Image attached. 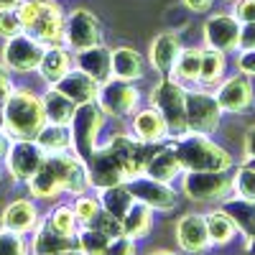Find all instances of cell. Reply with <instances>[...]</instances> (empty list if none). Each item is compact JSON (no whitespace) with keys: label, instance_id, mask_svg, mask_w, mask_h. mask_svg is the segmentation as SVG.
<instances>
[{"label":"cell","instance_id":"8","mask_svg":"<svg viewBox=\"0 0 255 255\" xmlns=\"http://www.w3.org/2000/svg\"><path fill=\"white\" fill-rule=\"evenodd\" d=\"M138 102H140V92L133 87L130 82L125 79H110L100 84V92H97V105L102 108L105 115H113V118H125V115H133L138 110Z\"/></svg>","mask_w":255,"mask_h":255},{"label":"cell","instance_id":"39","mask_svg":"<svg viewBox=\"0 0 255 255\" xmlns=\"http://www.w3.org/2000/svg\"><path fill=\"white\" fill-rule=\"evenodd\" d=\"M0 255H26V240L20 232L3 227L0 230Z\"/></svg>","mask_w":255,"mask_h":255},{"label":"cell","instance_id":"48","mask_svg":"<svg viewBox=\"0 0 255 255\" xmlns=\"http://www.w3.org/2000/svg\"><path fill=\"white\" fill-rule=\"evenodd\" d=\"M186 3V8L189 10H194V13H204V10H209L212 8V3H215V0H184Z\"/></svg>","mask_w":255,"mask_h":255},{"label":"cell","instance_id":"34","mask_svg":"<svg viewBox=\"0 0 255 255\" xmlns=\"http://www.w3.org/2000/svg\"><path fill=\"white\" fill-rule=\"evenodd\" d=\"M225 74V54L217 49H204L202 51V72H199V82L202 84H215L220 82Z\"/></svg>","mask_w":255,"mask_h":255},{"label":"cell","instance_id":"29","mask_svg":"<svg viewBox=\"0 0 255 255\" xmlns=\"http://www.w3.org/2000/svg\"><path fill=\"white\" fill-rule=\"evenodd\" d=\"M151 227H153V209L143 202H135L130 207V212L123 217V232H125V238H130V240L145 238L148 232H151Z\"/></svg>","mask_w":255,"mask_h":255},{"label":"cell","instance_id":"51","mask_svg":"<svg viewBox=\"0 0 255 255\" xmlns=\"http://www.w3.org/2000/svg\"><path fill=\"white\" fill-rule=\"evenodd\" d=\"M245 248H248V255H255V232L245 240Z\"/></svg>","mask_w":255,"mask_h":255},{"label":"cell","instance_id":"13","mask_svg":"<svg viewBox=\"0 0 255 255\" xmlns=\"http://www.w3.org/2000/svg\"><path fill=\"white\" fill-rule=\"evenodd\" d=\"M128 184V189L133 191V197H135V202H143V204H148L151 209H158V212H171L174 207H176V202H179V194L168 186V184H163V181H156V179H151V176H135V179H130V181H125Z\"/></svg>","mask_w":255,"mask_h":255},{"label":"cell","instance_id":"6","mask_svg":"<svg viewBox=\"0 0 255 255\" xmlns=\"http://www.w3.org/2000/svg\"><path fill=\"white\" fill-rule=\"evenodd\" d=\"M181 186L194 202H222L232 194V176L227 171H186Z\"/></svg>","mask_w":255,"mask_h":255},{"label":"cell","instance_id":"16","mask_svg":"<svg viewBox=\"0 0 255 255\" xmlns=\"http://www.w3.org/2000/svg\"><path fill=\"white\" fill-rule=\"evenodd\" d=\"M176 240H179V248L186 250V253H204V250H209L212 240H209V232H207L204 215H194V212L184 215L179 220V225H176Z\"/></svg>","mask_w":255,"mask_h":255},{"label":"cell","instance_id":"2","mask_svg":"<svg viewBox=\"0 0 255 255\" xmlns=\"http://www.w3.org/2000/svg\"><path fill=\"white\" fill-rule=\"evenodd\" d=\"M174 153L184 171H230L232 156L204 133H186L174 138Z\"/></svg>","mask_w":255,"mask_h":255},{"label":"cell","instance_id":"10","mask_svg":"<svg viewBox=\"0 0 255 255\" xmlns=\"http://www.w3.org/2000/svg\"><path fill=\"white\" fill-rule=\"evenodd\" d=\"M44 51H46V46L41 41H36L28 33H18V36L8 38V44L3 49V64L10 72H18V74L33 72V69H38Z\"/></svg>","mask_w":255,"mask_h":255},{"label":"cell","instance_id":"21","mask_svg":"<svg viewBox=\"0 0 255 255\" xmlns=\"http://www.w3.org/2000/svg\"><path fill=\"white\" fill-rule=\"evenodd\" d=\"M54 87L59 92H64L74 105H84V102H95L97 100V92H100V84L87 77L82 69H72L67 77H64L61 82H56Z\"/></svg>","mask_w":255,"mask_h":255},{"label":"cell","instance_id":"45","mask_svg":"<svg viewBox=\"0 0 255 255\" xmlns=\"http://www.w3.org/2000/svg\"><path fill=\"white\" fill-rule=\"evenodd\" d=\"M10 69L5 67L3 61H0V102H3L10 92H13V87H10V74H8Z\"/></svg>","mask_w":255,"mask_h":255},{"label":"cell","instance_id":"23","mask_svg":"<svg viewBox=\"0 0 255 255\" xmlns=\"http://www.w3.org/2000/svg\"><path fill=\"white\" fill-rule=\"evenodd\" d=\"M3 227H8V230H15V232H31L33 227H36V222H38V212H36V207L28 202V199H15V202H10L8 207H5V212H3Z\"/></svg>","mask_w":255,"mask_h":255},{"label":"cell","instance_id":"38","mask_svg":"<svg viewBox=\"0 0 255 255\" xmlns=\"http://www.w3.org/2000/svg\"><path fill=\"white\" fill-rule=\"evenodd\" d=\"M87 227H95V230L105 232V235H108L110 240H113V238L125 235V232H123V220H118L115 215H110V212H105V209H100V212H97L95 220H92Z\"/></svg>","mask_w":255,"mask_h":255},{"label":"cell","instance_id":"44","mask_svg":"<svg viewBox=\"0 0 255 255\" xmlns=\"http://www.w3.org/2000/svg\"><path fill=\"white\" fill-rule=\"evenodd\" d=\"M232 15H235L240 23H255V0H238Z\"/></svg>","mask_w":255,"mask_h":255},{"label":"cell","instance_id":"1","mask_svg":"<svg viewBox=\"0 0 255 255\" xmlns=\"http://www.w3.org/2000/svg\"><path fill=\"white\" fill-rule=\"evenodd\" d=\"M46 125L44 100L28 90H13L3 100V128L13 140H36Z\"/></svg>","mask_w":255,"mask_h":255},{"label":"cell","instance_id":"41","mask_svg":"<svg viewBox=\"0 0 255 255\" xmlns=\"http://www.w3.org/2000/svg\"><path fill=\"white\" fill-rule=\"evenodd\" d=\"M18 33H23V23H20L18 8L15 10H0V36H3V38H13Z\"/></svg>","mask_w":255,"mask_h":255},{"label":"cell","instance_id":"15","mask_svg":"<svg viewBox=\"0 0 255 255\" xmlns=\"http://www.w3.org/2000/svg\"><path fill=\"white\" fill-rule=\"evenodd\" d=\"M217 102H220V108L222 113H248L253 108V102H255V92H253V82L250 77L245 74H235V77H227L222 84H220V90L215 92Z\"/></svg>","mask_w":255,"mask_h":255},{"label":"cell","instance_id":"18","mask_svg":"<svg viewBox=\"0 0 255 255\" xmlns=\"http://www.w3.org/2000/svg\"><path fill=\"white\" fill-rule=\"evenodd\" d=\"M181 51L184 49H181V41H179L176 33H158L151 41V51H148V56H151V67L158 74H163V77H171Z\"/></svg>","mask_w":255,"mask_h":255},{"label":"cell","instance_id":"19","mask_svg":"<svg viewBox=\"0 0 255 255\" xmlns=\"http://www.w3.org/2000/svg\"><path fill=\"white\" fill-rule=\"evenodd\" d=\"M133 135L140 143L156 145L168 135V125L163 120V115L156 108H145V110H135L133 113Z\"/></svg>","mask_w":255,"mask_h":255},{"label":"cell","instance_id":"56","mask_svg":"<svg viewBox=\"0 0 255 255\" xmlns=\"http://www.w3.org/2000/svg\"><path fill=\"white\" fill-rule=\"evenodd\" d=\"M0 230H3V220H0Z\"/></svg>","mask_w":255,"mask_h":255},{"label":"cell","instance_id":"52","mask_svg":"<svg viewBox=\"0 0 255 255\" xmlns=\"http://www.w3.org/2000/svg\"><path fill=\"white\" fill-rule=\"evenodd\" d=\"M54 255H84V253L77 248V250H64V253H54Z\"/></svg>","mask_w":255,"mask_h":255},{"label":"cell","instance_id":"17","mask_svg":"<svg viewBox=\"0 0 255 255\" xmlns=\"http://www.w3.org/2000/svg\"><path fill=\"white\" fill-rule=\"evenodd\" d=\"M77 69H82L87 77H92L97 84L110 82L113 79V51L105 44L77 51Z\"/></svg>","mask_w":255,"mask_h":255},{"label":"cell","instance_id":"22","mask_svg":"<svg viewBox=\"0 0 255 255\" xmlns=\"http://www.w3.org/2000/svg\"><path fill=\"white\" fill-rule=\"evenodd\" d=\"M72 72V56L67 49L61 46H46L44 56H41V64H38V74L44 82H49L51 87L56 82H61Z\"/></svg>","mask_w":255,"mask_h":255},{"label":"cell","instance_id":"9","mask_svg":"<svg viewBox=\"0 0 255 255\" xmlns=\"http://www.w3.org/2000/svg\"><path fill=\"white\" fill-rule=\"evenodd\" d=\"M222 120V108L215 95L209 92H189L186 90V123L189 133H215Z\"/></svg>","mask_w":255,"mask_h":255},{"label":"cell","instance_id":"3","mask_svg":"<svg viewBox=\"0 0 255 255\" xmlns=\"http://www.w3.org/2000/svg\"><path fill=\"white\" fill-rule=\"evenodd\" d=\"M18 15L23 23V33L33 36L44 46H61L64 44V18L59 3L54 0H23L18 5Z\"/></svg>","mask_w":255,"mask_h":255},{"label":"cell","instance_id":"37","mask_svg":"<svg viewBox=\"0 0 255 255\" xmlns=\"http://www.w3.org/2000/svg\"><path fill=\"white\" fill-rule=\"evenodd\" d=\"M232 191L243 199H250L255 202V166L250 163H243L235 176H232Z\"/></svg>","mask_w":255,"mask_h":255},{"label":"cell","instance_id":"53","mask_svg":"<svg viewBox=\"0 0 255 255\" xmlns=\"http://www.w3.org/2000/svg\"><path fill=\"white\" fill-rule=\"evenodd\" d=\"M151 255H176V253H171V250H156V253H151Z\"/></svg>","mask_w":255,"mask_h":255},{"label":"cell","instance_id":"11","mask_svg":"<svg viewBox=\"0 0 255 255\" xmlns=\"http://www.w3.org/2000/svg\"><path fill=\"white\" fill-rule=\"evenodd\" d=\"M240 33H243V23L232 13H215L204 23L207 49H217L222 54L240 49Z\"/></svg>","mask_w":255,"mask_h":255},{"label":"cell","instance_id":"35","mask_svg":"<svg viewBox=\"0 0 255 255\" xmlns=\"http://www.w3.org/2000/svg\"><path fill=\"white\" fill-rule=\"evenodd\" d=\"M77 243H79V250L84 255H102L105 248L110 245V238L95 227H84L77 232Z\"/></svg>","mask_w":255,"mask_h":255},{"label":"cell","instance_id":"42","mask_svg":"<svg viewBox=\"0 0 255 255\" xmlns=\"http://www.w3.org/2000/svg\"><path fill=\"white\" fill-rule=\"evenodd\" d=\"M102 255H135V240L125 238V235L113 238V240H110V245L105 248V253H102Z\"/></svg>","mask_w":255,"mask_h":255},{"label":"cell","instance_id":"33","mask_svg":"<svg viewBox=\"0 0 255 255\" xmlns=\"http://www.w3.org/2000/svg\"><path fill=\"white\" fill-rule=\"evenodd\" d=\"M199 72H202V51L199 49H184L179 54V61L171 72V79L176 82H199Z\"/></svg>","mask_w":255,"mask_h":255},{"label":"cell","instance_id":"14","mask_svg":"<svg viewBox=\"0 0 255 255\" xmlns=\"http://www.w3.org/2000/svg\"><path fill=\"white\" fill-rule=\"evenodd\" d=\"M46 161V153L36 140H15L10 145V151L5 156V163H8V171L13 179H20V181H28L41 166Z\"/></svg>","mask_w":255,"mask_h":255},{"label":"cell","instance_id":"32","mask_svg":"<svg viewBox=\"0 0 255 255\" xmlns=\"http://www.w3.org/2000/svg\"><path fill=\"white\" fill-rule=\"evenodd\" d=\"M28 186H31V194L38 197V199H54L59 191H64V186H61V181L54 171V166L49 163V156H46L44 166L28 179Z\"/></svg>","mask_w":255,"mask_h":255},{"label":"cell","instance_id":"20","mask_svg":"<svg viewBox=\"0 0 255 255\" xmlns=\"http://www.w3.org/2000/svg\"><path fill=\"white\" fill-rule=\"evenodd\" d=\"M179 171H184L174 148L171 145H153L151 156H148V163H145V176H151L156 181H163V184H171Z\"/></svg>","mask_w":255,"mask_h":255},{"label":"cell","instance_id":"25","mask_svg":"<svg viewBox=\"0 0 255 255\" xmlns=\"http://www.w3.org/2000/svg\"><path fill=\"white\" fill-rule=\"evenodd\" d=\"M222 209L232 217V222L238 225V232L248 240L253 232H255V202L243 199V197H227L222 199Z\"/></svg>","mask_w":255,"mask_h":255},{"label":"cell","instance_id":"27","mask_svg":"<svg viewBox=\"0 0 255 255\" xmlns=\"http://www.w3.org/2000/svg\"><path fill=\"white\" fill-rule=\"evenodd\" d=\"M113 77L125 79V82H135L143 77V56L135 49H113Z\"/></svg>","mask_w":255,"mask_h":255},{"label":"cell","instance_id":"30","mask_svg":"<svg viewBox=\"0 0 255 255\" xmlns=\"http://www.w3.org/2000/svg\"><path fill=\"white\" fill-rule=\"evenodd\" d=\"M36 143L44 148L46 156H56V153H64L72 148V135H69V125H54V123H46L41 128V133L36 135Z\"/></svg>","mask_w":255,"mask_h":255},{"label":"cell","instance_id":"28","mask_svg":"<svg viewBox=\"0 0 255 255\" xmlns=\"http://www.w3.org/2000/svg\"><path fill=\"white\" fill-rule=\"evenodd\" d=\"M100 204L105 212L115 215L118 220H123L130 207L135 204V197L133 191L128 189V184H115V186H108V189H100Z\"/></svg>","mask_w":255,"mask_h":255},{"label":"cell","instance_id":"5","mask_svg":"<svg viewBox=\"0 0 255 255\" xmlns=\"http://www.w3.org/2000/svg\"><path fill=\"white\" fill-rule=\"evenodd\" d=\"M105 125V113L95 102H84L77 105V113L69 123V135H72V151L87 163L92 153L97 151V135Z\"/></svg>","mask_w":255,"mask_h":255},{"label":"cell","instance_id":"12","mask_svg":"<svg viewBox=\"0 0 255 255\" xmlns=\"http://www.w3.org/2000/svg\"><path fill=\"white\" fill-rule=\"evenodd\" d=\"M87 174H90V184L97 186V189H108V186L128 181L125 166H123V161L118 158V153L110 145L97 148V151L92 153V158L87 161Z\"/></svg>","mask_w":255,"mask_h":255},{"label":"cell","instance_id":"36","mask_svg":"<svg viewBox=\"0 0 255 255\" xmlns=\"http://www.w3.org/2000/svg\"><path fill=\"white\" fill-rule=\"evenodd\" d=\"M46 225L54 227L56 232H61V235H69V238H77V215H74V209L72 207H56L51 209V215L46 217Z\"/></svg>","mask_w":255,"mask_h":255},{"label":"cell","instance_id":"55","mask_svg":"<svg viewBox=\"0 0 255 255\" xmlns=\"http://www.w3.org/2000/svg\"><path fill=\"white\" fill-rule=\"evenodd\" d=\"M0 181H3V171H0Z\"/></svg>","mask_w":255,"mask_h":255},{"label":"cell","instance_id":"49","mask_svg":"<svg viewBox=\"0 0 255 255\" xmlns=\"http://www.w3.org/2000/svg\"><path fill=\"white\" fill-rule=\"evenodd\" d=\"M10 151V135L5 133V128H0V161H3Z\"/></svg>","mask_w":255,"mask_h":255},{"label":"cell","instance_id":"54","mask_svg":"<svg viewBox=\"0 0 255 255\" xmlns=\"http://www.w3.org/2000/svg\"><path fill=\"white\" fill-rule=\"evenodd\" d=\"M245 163H250V166H255V161H245Z\"/></svg>","mask_w":255,"mask_h":255},{"label":"cell","instance_id":"43","mask_svg":"<svg viewBox=\"0 0 255 255\" xmlns=\"http://www.w3.org/2000/svg\"><path fill=\"white\" fill-rule=\"evenodd\" d=\"M238 72L245 77H255V49H240L238 54Z\"/></svg>","mask_w":255,"mask_h":255},{"label":"cell","instance_id":"26","mask_svg":"<svg viewBox=\"0 0 255 255\" xmlns=\"http://www.w3.org/2000/svg\"><path fill=\"white\" fill-rule=\"evenodd\" d=\"M44 113H46V123H54V125H69L74 113H77V105L64 95L59 92L56 87H51L44 97Z\"/></svg>","mask_w":255,"mask_h":255},{"label":"cell","instance_id":"46","mask_svg":"<svg viewBox=\"0 0 255 255\" xmlns=\"http://www.w3.org/2000/svg\"><path fill=\"white\" fill-rule=\"evenodd\" d=\"M240 49H255V23H243Z\"/></svg>","mask_w":255,"mask_h":255},{"label":"cell","instance_id":"7","mask_svg":"<svg viewBox=\"0 0 255 255\" xmlns=\"http://www.w3.org/2000/svg\"><path fill=\"white\" fill-rule=\"evenodd\" d=\"M64 44L72 51H84L102 44V28L95 13L77 8L67 15V23H64Z\"/></svg>","mask_w":255,"mask_h":255},{"label":"cell","instance_id":"4","mask_svg":"<svg viewBox=\"0 0 255 255\" xmlns=\"http://www.w3.org/2000/svg\"><path fill=\"white\" fill-rule=\"evenodd\" d=\"M151 108H156L166 125H168V135L181 138L189 133V123H186V90L171 77H163L156 87L151 90Z\"/></svg>","mask_w":255,"mask_h":255},{"label":"cell","instance_id":"47","mask_svg":"<svg viewBox=\"0 0 255 255\" xmlns=\"http://www.w3.org/2000/svg\"><path fill=\"white\" fill-rule=\"evenodd\" d=\"M245 161H255V125L245 133Z\"/></svg>","mask_w":255,"mask_h":255},{"label":"cell","instance_id":"31","mask_svg":"<svg viewBox=\"0 0 255 255\" xmlns=\"http://www.w3.org/2000/svg\"><path fill=\"white\" fill-rule=\"evenodd\" d=\"M207 220V232H209V240L212 245H230L238 235V225L232 222V217L227 215L225 209H215L204 215Z\"/></svg>","mask_w":255,"mask_h":255},{"label":"cell","instance_id":"40","mask_svg":"<svg viewBox=\"0 0 255 255\" xmlns=\"http://www.w3.org/2000/svg\"><path fill=\"white\" fill-rule=\"evenodd\" d=\"M72 209H74V215H77V220L82 222V225H90L92 220H95V215L102 209V204L97 202V199H92V197H77V202L72 204Z\"/></svg>","mask_w":255,"mask_h":255},{"label":"cell","instance_id":"50","mask_svg":"<svg viewBox=\"0 0 255 255\" xmlns=\"http://www.w3.org/2000/svg\"><path fill=\"white\" fill-rule=\"evenodd\" d=\"M23 0H0V10H15Z\"/></svg>","mask_w":255,"mask_h":255},{"label":"cell","instance_id":"24","mask_svg":"<svg viewBox=\"0 0 255 255\" xmlns=\"http://www.w3.org/2000/svg\"><path fill=\"white\" fill-rule=\"evenodd\" d=\"M77 248H79L77 238L61 235V232H56L46 222L38 227L36 238H33V253L36 255H54V253H64V250H77Z\"/></svg>","mask_w":255,"mask_h":255}]
</instances>
